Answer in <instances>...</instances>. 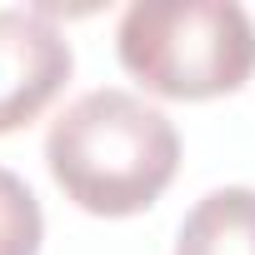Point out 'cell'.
Segmentation results:
<instances>
[{
  "mask_svg": "<svg viewBox=\"0 0 255 255\" xmlns=\"http://www.w3.org/2000/svg\"><path fill=\"white\" fill-rule=\"evenodd\" d=\"M45 165L65 200L90 215H140L180 170V135L135 90L100 85L70 100L45 135Z\"/></svg>",
  "mask_w": 255,
  "mask_h": 255,
  "instance_id": "1",
  "label": "cell"
},
{
  "mask_svg": "<svg viewBox=\"0 0 255 255\" xmlns=\"http://www.w3.org/2000/svg\"><path fill=\"white\" fill-rule=\"evenodd\" d=\"M120 65L165 100L230 95L255 70V25L235 0H135L115 30Z\"/></svg>",
  "mask_w": 255,
  "mask_h": 255,
  "instance_id": "2",
  "label": "cell"
},
{
  "mask_svg": "<svg viewBox=\"0 0 255 255\" xmlns=\"http://www.w3.org/2000/svg\"><path fill=\"white\" fill-rule=\"evenodd\" d=\"M75 50L50 10H0V135L30 125L70 80Z\"/></svg>",
  "mask_w": 255,
  "mask_h": 255,
  "instance_id": "3",
  "label": "cell"
},
{
  "mask_svg": "<svg viewBox=\"0 0 255 255\" xmlns=\"http://www.w3.org/2000/svg\"><path fill=\"white\" fill-rule=\"evenodd\" d=\"M175 255H255V190L225 185L195 200L175 235Z\"/></svg>",
  "mask_w": 255,
  "mask_h": 255,
  "instance_id": "4",
  "label": "cell"
},
{
  "mask_svg": "<svg viewBox=\"0 0 255 255\" xmlns=\"http://www.w3.org/2000/svg\"><path fill=\"white\" fill-rule=\"evenodd\" d=\"M45 235V215L35 190L0 165V255H35Z\"/></svg>",
  "mask_w": 255,
  "mask_h": 255,
  "instance_id": "5",
  "label": "cell"
}]
</instances>
